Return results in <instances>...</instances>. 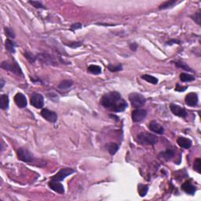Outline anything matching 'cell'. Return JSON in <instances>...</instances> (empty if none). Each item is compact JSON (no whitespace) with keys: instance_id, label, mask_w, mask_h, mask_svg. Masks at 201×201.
<instances>
[{"instance_id":"6da1fadb","label":"cell","mask_w":201,"mask_h":201,"mask_svg":"<svg viewBox=\"0 0 201 201\" xmlns=\"http://www.w3.org/2000/svg\"><path fill=\"white\" fill-rule=\"evenodd\" d=\"M100 103L107 109L115 112L123 111L127 107V103L122 98L120 93L116 91H111L105 93L100 100Z\"/></svg>"},{"instance_id":"7a4b0ae2","label":"cell","mask_w":201,"mask_h":201,"mask_svg":"<svg viewBox=\"0 0 201 201\" xmlns=\"http://www.w3.org/2000/svg\"><path fill=\"white\" fill-rule=\"evenodd\" d=\"M157 141V137L148 132H141L137 136V142L142 145H153Z\"/></svg>"},{"instance_id":"3957f363","label":"cell","mask_w":201,"mask_h":201,"mask_svg":"<svg viewBox=\"0 0 201 201\" xmlns=\"http://www.w3.org/2000/svg\"><path fill=\"white\" fill-rule=\"evenodd\" d=\"M36 59L38 60L42 64L46 65L57 66L58 65V59L60 60V57H57L48 53H40L36 55Z\"/></svg>"},{"instance_id":"277c9868","label":"cell","mask_w":201,"mask_h":201,"mask_svg":"<svg viewBox=\"0 0 201 201\" xmlns=\"http://www.w3.org/2000/svg\"><path fill=\"white\" fill-rule=\"evenodd\" d=\"M1 67L3 69L11 71L17 75H23L21 68L18 65L17 62L14 60H13V61H2L1 64Z\"/></svg>"},{"instance_id":"5b68a950","label":"cell","mask_w":201,"mask_h":201,"mask_svg":"<svg viewBox=\"0 0 201 201\" xmlns=\"http://www.w3.org/2000/svg\"><path fill=\"white\" fill-rule=\"evenodd\" d=\"M129 100L133 108H140L144 104L146 100L144 96L138 93H131L129 95Z\"/></svg>"},{"instance_id":"8992f818","label":"cell","mask_w":201,"mask_h":201,"mask_svg":"<svg viewBox=\"0 0 201 201\" xmlns=\"http://www.w3.org/2000/svg\"><path fill=\"white\" fill-rule=\"evenodd\" d=\"M17 157L20 160L23 161L24 163H32L34 160V156L27 149L24 148H20L17 150Z\"/></svg>"},{"instance_id":"52a82bcc","label":"cell","mask_w":201,"mask_h":201,"mask_svg":"<svg viewBox=\"0 0 201 201\" xmlns=\"http://www.w3.org/2000/svg\"><path fill=\"white\" fill-rule=\"evenodd\" d=\"M74 172H75V170H73L72 168H62L60 169L58 172H57V174H54L53 176L51 177V180L52 181H61L67 177L68 176L71 175V174H73Z\"/></svg>"},{"instance_id":"ba28073f","label":"cell","mask_w":201,"mask_h":201,"mask_svg":"<svg viewBox=\"0 0 201 201\" xmlns=\"http://www.w3.org/2000/svg\"><path fill=\"white\" fill-rule=\"evenodd\" d=\"M30 103L33 107L36 108H42L44 106V98L40 93H34L31 94Z\"/></svg>"},{"instance_id":"9c48e42d","label":"cell","mask_w":201,"mask_h":201,"mask_svg":"<svg viewBox=\"0 0 201 201\" xmlns=\"http://www.w3.org/2000/svg\"><path fill=\"white\" fill-rule=\"evenodd\" d=\"M147 116V111L144 109H141V108H137L136 110L132 111L131 117L132 120L134 122H141L144 118Z\"/></svg>"},{"instance_id":"30bf717a","label":"cell","mask_w":201,"mask_h":201,"mask_svg":"<svg viewBox=\"0 0 201 201\" xmlns=\"http://www.w3.org/2000/svg\"><path fill=\"white\" fill-rule=\"evenodd\" d=\"M41 115L46 121L50 122H55L57 120V115L55 111H51L48 108H44L41 111Z\"/></svg>"},{"instance_id":"8fae6325","label":"cell","mask_w":201,"mask_h":201,"mask_svg":"<svg viewBox=\"0 0 201 201\" xmlns=\"http://www.w3.org/2000/svg\"><path fill=\"white\" fill-rule=\"evenodd\" d=\"M170 110H171L172 113L174 114V115H177V116L185 118V117L187 116V115H188L186 110H185V108H181V106L177 105V104H170Z\"/></svg>"},{"instance_id":"7c38bea8","label":"cell","mask_w":201,"mask_h":201,"mask_svg":"<svg viewBox=\"0 0 201 201\" xmlns=\"http://www.w3.org/2000/svg\"><path fill=\"white\" fill-rule=\"evenodd\" d=\"M14 102L17 107L20 108H24L27 106V99L25 96L21 93H17L14 96Z\"/></svg>"},{"instance_id":"4fadbf2b","label":"cell","mask_w":201,"mask_h":201,"mask_svg":"<svg viewBox=\"0 0 201 201\" xmlns=\"http://www.w3.org/2000/svg\"><path fill=\"white\" fill-rule=\"evenodd\" d=\"M185 103L187 105L191 106V107H195L198 104V95L196 93H189L185 96Z\"/></svg>"},{"instance_id":"5bb4252c","label":"cell","mask_w":201,"mask_h":201,"mask_svg":"<svg viewBox=\"0 0 201 201\" xmlns=\"http://www.w3.org/2000/svg\"><path fill=\"white\" fill-rule=\"evenodd\" d=\"M48 185H49V188H51L53 191H54V192H57V193H59V194L64 193V186H63L62 184L59 182V181H52V180H50L49 182L48 183Z\"/></svg>"},{"instance_id":"9a60e30c","label":"cell","mask_w":201,"mask_h":201,"mask_svg":"<svg viewBox=\"0 0 201 201\" xmlns=\"http://www.w3.org/2000/svg\"><path fill=\"white\" fill-rule=\"evenodd\" d=\"M148 128L151 131L154 132V133H157V134H163L164 133V129L159 122H155V121H152L150 122L149 125H148Z\"/></svg>"},{"instance_id":"2e32d148","label":"cell","mask_w":201,"mask_h":201,"mask_svg":"<svg viewBox=\"0 0 201 201\" xmlns=\"http://www.w3.org/2000/svg\"><path fill=\"white\" fill-rule=\"evenodd\" d=\"M181 189L185 192H186L187 194H189V195H194L196 192V187L188 181L183 183L182 185H181Z\"/></svg>"},{"instance_id":"e0dca14e","label":"cell","mask_w":201,"mask_h":201,"mask_svg":"<svg viewBox=\"0 0 201 201\" xmlns=\"http://www.w3.org/2000/svg\"><path fill=\"white\" fill-rule=\"evenodd\" d=\"M177 144L179 145L180 147L183 148H189L192 146V141L190 139L187 138V137H181L179 138H177Z\"/></svg>"},{"instance_id":"ac0fdd59","label":"cell","mask_w":201,"mask_h":201,"mask_svg":"<svg viewBox=\"0 0 201 201\" xmlns=\"http://www.w3.org/2000/svg\"><path fill=\"white\" fill-rule=\"evenodd\" d=\"M5 49L8 52L11 53H15V47H16V43L13 42L10 38H6V40L5 42Z\"/></svg>"},{"instance_id":"d6986e66","label":"cell","mask_w":201,"mask_h":201,"mask_svg":"<svg viewBox=\"0 0 201 201\" xmlns=\"http://www.w3.org/2000/svg\"><path fill=\"white\" fill-rule=\"evenodd\" d=\"M73 85V81L71 79H65L60 82V84L58 85V89L60 90H68V88L71 87Z\"/></svg>"},{"instance_id":"ffe728a7","label":"cell","mask_w":201,"mask_h":201,"mask_svg":"<svg viewBox=\"0 0 201 201\" xmlns=\"http://www.w3.org/2000/svg\"><path fill=\"white\" fill-rule=\"evenodd\" d=\"M177 3V2L176 0H168V1H166V2H163V3L161 4L159 6V9H169V8L173 7L174 5Z\"/></svg>"},{"instance_id":"44dd1931","label":"cell","mask_w":201,"mask_h":201,"mask_svg":"<svg viewBox=\"0 0 201 201\" xmlns=\"http://www.w3.org/2000/svg\"><path fill=\"white\" fill-rule=\"evenodd\" d=\"M106 147H107V149H108L110 155H115L117 151H118V149H119V144L113 142L108 143V144L106 145Z\"/></svg>"},{"instance_id":"7402d4cb","label":"cell","mask_w":201,"mask_h":201,"mask_svg":"<svg viewBox=\"0 0 201 201\" xmlns=\"http://www.w3.org/2000/svg\"><path fill=\"white\" fill-rule=\"evenodd\" d=\"M1 101V108L3 110L7 109L9 107V97L7 94H2L0 97Z\"/></svg>"},{"instance_id":"603a6c76","label":"cell","mask_w":201,"mask_h":201,"mask_svg":"<svg viewBox=\"0 0 201 201\" xmlns=\"http://www.w3.org/2000/svg\"><path fill=\"white\" fill-rule=\"evenodd\" d=\"M87 71L90 73L93 74V75H99L101 72V68L98 65H95V64H91L87 68Z\"/></svg>"},{"instance_id":"cb8c5ba5","label":"cell","mask_w":201,"mask_h":201,"mask_svg":"<svg viewBox=\"0 0 201 201\" xmlns=\"http://www.w3.org/2000/svg\"><path fill=\"white\" fill-rule=\"evenodd\" d=\"M174 64L177 66V68H182V69L185 70L187 71H190V72H193V70L190 68V67H188V65H187L185 63L182 62L181 60H174Z\"/></svg>"},{"instance_id":"d4e9b609","label":"cell","mask_w":201,"mask_h":201,"mask_svg":"<svg viewBox=\"0 0 201 201\" xmlns=\"http://www.w3.org/2000/svg\"><path fill=\"white\" fill-rule=\"evenodd\" d=\"M174 155V152L173 150L171 149H167L164 152H162L160 153V156L161 157H163V159H166V160H170L173 158Z\"/></svg>"},{"instance_id":"484cf974","label":"cell","mask_w":201,"mask_h":201,"mask_svg":"<svg viewBox=\"0 0 201 201\" xmlns=\"http://www.w3.org/2000/svg\"><path fill=\"white\" fill-rule=\"evenodd\" d=\"M141 78L148 82H149V83H152V84H157L158 82H159L157 78H155V77L152 76L151 75H148V74L141 75Z\"/></svg>"},{"instance_id":"4316f807","label":"cell","mask_w":201,"mask_h":201,"mask_svg":"<svg viewBox=\"0 0 201 201\" xmlns=\"http://www.w3.org/2000/svg\"><path fill=\"white\" fill-rule=\"evenodd\" d=\"M180 79L184 82H191V81L195 80V76H193V75H189V74L181 73V75H180Z\"/></svg>"},{"instance_id":"83f0119b","label":"cell","mask_w":201,"mask_h":201,"mask_svg":"<svg viewBox=\"0 0 201 201\" xmlns=\"http://www.w3.org/2000/svg\"><path fill=\"white\" fill-rule=\"evenodd\" d=\"M137 191H138L139 194L141 196H144L147 194L148 190V186L146 185H141V184H139L138 187H137Z\"/></svg>"},{"instance_id":"f1b7e54d","label":"cell","mask_w":201,"mask_h":201,"mask_svg":"<svg viewBox=\"0 0 201 201\" xmlns=\"http://www.w3.org/2000/svg\"><path fill=\"white\" fill-rule=\"evenodd\" d=\"M108 69L111 72H117V71H122V66L121 64H118L116 65H113V64H109L108 66Z\"/></svg>"},{"instance_id":"f546056e","label":"cell","mask_w":201,"mask_h":201,"mask_svg":"<svg viewBox=\"0 0 201 201\" xmlns=\"http://www.w3.org/2000/svg\"><path fill=\"white\" fill-rule=\"evenodd\" d=\"M191 18H192L194 21L196 22L198 25H200L201 24V12H200V10H199L198 12H196V13H194L193 15H192V16H191Z\"/></svg>"},{"instance_id":"4dcf8cb0","label":"cell","mask_w":201,"mask_h":201,"mask_svg":"<svg viewBox=\"0 0 201 201\" xmlns=\"http://www.w3.org/2000/svg\"><path fill=\"white\" fill-rule=\"evenodd\" d=\"M24 55V57H25V58L27 59V60H28L30 63H34L35 62V60H36V57H35V56H34V55H33L31 52L27 51V50H25Z\"/></svg>"},{"instance_id":"1f68e13d","label":"cell","mask_w":201,"mask_h":201,"mask_svg":"<svg viewBox=\"0 0 201 201\" xmlns=\"http://www.w3.org/2000/svg\"><path fill=\"white\" fill-rule=\"evenodd\" d=\"M28 3L32 5L34 7L37 8V9H46V8L45 7V5L41 2H38V1H29Z\"/></svg>"},{"instance_id":"d6a6232c","label":"cell","mask_w":201,"mask_h":201,"mask_svg":"<svg viewBox=\"0 0 201 201\" xmlns=\"http://www.w3.org/2000/svg\"><path fill=\"white\" fill-rule=\"evenodd\" d=\"M4 31H5V35L8 37V38H15V33L13 30L9 28L8 27H5L4 28Z\"/></svg>"},{"instance_id":"836d02e7","label":"cell","mask_w":201,"mask_h":201,"mask_svg":"<svg viewBox=\"0 0 201 201\" xmlns=\"http://www.w3.org/2000/svg\"><path fill=\"white\" fill-rule=\"evenodd\" d=\"M200 163L201 160L199 158L196 159V160L194 162V170H196L197 173H199V174H200Z\"/></svg>"},{"instance_id":"e575fe53","label":"cell","mask_w":201,"mask_h":201,"mask_svg":"<svg viewBox=\"0 0 201 201\" xmlns=\"http://www.w3.org/2000/svg\"><path fill=\"white\" fill-rule=\"evenodd\" d=\"M81 27H82V24H80V23H75V24L71 25V31H75V30L79 29Z\"/></svg>"},{"instance_id":"d590c367","label":"cell","mask_w":201,"mask_h":201,"mask_svg":"<svg viewBox=\"0 0 201 201\" xmlns=\"http://www.w3.org/2000/svg\"><path fill=\"white\" fill-rule=\"evenodd\" d=\"M186 89H187V86H181L179 84H178V83L176 85L175 90H177V91L183 92V91H185V90H186Z\"/></svg>"},{"instance_id":"8d00e7d4","label":"cell","mask_w":201,"mask_h":201,"mask_svg":"<svg viewBox=\"0 0 201 201\" xmlns=\"http://www.w3.org/2000/svg\"><path fill=\"white\" fill-rule=\"evenodd\" d=\"M68 46H70V47H71V48H77V47H79V46H82V42H72V43L68 44Z\"/></svg>"},{"instance_id":"74e56055","label":"cell","mask_w":201,"mask_h":201,"mask_svg":"<svg viewBox=\"0 0 201 201\" xmlns=\"http://www.w3.org/2000/svg\"><path fill=\"white\" fill-rule=\"evenodd\" d=\"M130 49L133 51H136L137 49V44L135 42H133V43L130 44Z\"/></svg>"},{"instance_id":"f35d334b","label":"cell","mask_w":201,"mask_h":201,"mask_svg":"<svg viewBox=\"0 0 201 201\" xmlns=\"http://www.w3.org/2000/svg\"><path fill=\"white\" fill-rule=\"evenodd\" d=\"M174 42H178V43H180L179 41L177 40H170L166 42V45H172V43H174Z\"/></svg>"},{"instance_id":"ab89813d","label":"cell","mask_w":201,"mask_h":201,"mask_svg":"<svg viewBox=\"0 0 201 201\" xmlns=\"http://www.w3.org/2000/svg\"><path fill=\"white\" fill-rule=\"evenodd\" d=\"M1 88H2L3 87V86H4V81H3V79H1Z\"/></svg>"}]
</instances>
